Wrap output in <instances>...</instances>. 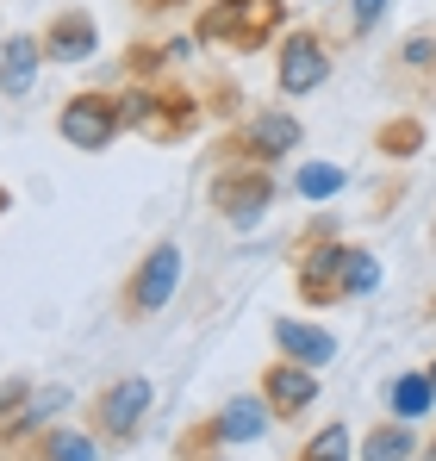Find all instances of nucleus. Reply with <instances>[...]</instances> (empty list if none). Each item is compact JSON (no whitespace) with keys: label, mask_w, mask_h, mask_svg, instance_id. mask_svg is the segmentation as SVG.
I'll use <instances>...</instances> for the list:
<instances>
[{"label":"nucleus","mask_w":436,"mask_h":461,"mask_svg":"<svg viewBox=\"0 0 436 461\" xmlns=\"http://www.w3.org/2000/svg\"><path fill=\"white\" fill-rule=\"evenodd\" d=\"M200 100H206V113H213V119H231V125L243 119V87H237L231 76H206Z\"/></svg>","instance_id":"obj_25"},{"label":"nucleus","mask_w":436,"mask_h":461,"mask_svg":"<svg viewBox=\"0 0 436 461\" xmlns=\"http://www.w3.org/2000/svg\"><path fill=\"white\" fill-rule=\"evenodd\" d=\"M293 461H350V424H324L318 437H305Z\"/></svg>","instance_id":"obj_24"},{"label":"nucleus","mask_w":436,"mask_h":461,"mask_svg":"<svg viewBox=\"0 0 436 461\" xmlns=\"http://www.w3.org/2000/svg\"><path fill=\"white\" fill-rule=\"evenodd\" d=\"M57 131H63V144L81 156H100L113 150L119 138H125V100L113 94V87H81L63 100V113H57Z\"/></svg>","instance_id":"obj_7"},{"label":"nucleus","mask_w":436,"mask_h":461,"mask_svg":"<svg viewBox=\"0 0 436 461\" xmlns=\"http://www.w3.org/2000/svg\"><path fill=\"white\" fill-rule=\"evenodd\" d=\"M380 13H386V0H350V25H343V32H350V38H368V32L380 25Z\"/></svg>","instance_id":"obj_27"},{"label":"nucleus","mask_w":436,"mask_h":461,"mask_svg":"<svg viewBox=\"0 0 436 461\" xmlns=\"http://www.w3.org/2000/svg\"><path fill=\"white\" fill-rule=\"evenodd\" d=\"M424 375H431V386H436V362H431V368H424Z\"/></svg>","instance_id":"obj_32"},{"label":"nucleus","mask_w":436,"mask_h":461,"mask_svg":"<svg viewBox=\"0 0 436 461\" xmlns=\"http://www.w3.org/2000/svg\"><path fill=\"white\" fill-rule=\"evenodd\" d=\"M168 461H224V437H218V424H213V418L181 424V437H175Z\"/></svg>","instance_id":"obj_20"},{"label":"nucleus","mask_w":436,"mask_h":461,"mask_svg":"<svg viewBox=\"0 0 436 461\" xmlns=\"http://www.w3.org/2000/svg\"><path fill=\"white\" fill-rule=\"evenodd\" d=\"M0 50H6V38H0Z\"/></svg>","instance_id":"obj_35"},{"label":"nucleus","mask_w":436,"mask_h":461,"mask_svg":"<svg viewBox=\"0 0 436 461\" xmlns=\"http://www.w3.org/2000/svg\"><path fill=\"white\" fill-rule=\"evenodd\" d=\"M256 393H262V405H268V418H275V424H299V418L318 405V368L275 356V362L256 375Z\"/></svg>","instance_id":"obj_11"},{"label":"nucleus","mask_w":436,"mask_h":461,"mask_svg":"<svg viewBox=\"0 0 436 461\" xmlns=\"http://www.w3.org/2000/svg\"><path fill=\"white\" fill-rule=\"evenodd\" d=\"M343 168L337 162H305L299 175H293V187H299V200H331V194H343Z\"/></svg>","instance_id":"obj_23"},{"label":"nucleus","mask_w":436,"mask_h":461,"mask_svg":"<svg viewBox=\"0 0 436 461\" xmlns=\"http://www.w3.org/2000/svg\"><path fill=\"white\" fill-rule=\"evenodd\" d=\"M218 437H224V449H237V443H256L275 418H268V405H262V393H237V399H224L213 411Z\"/></svg>","instance_id":"obj_15"},{"label":"nucleus","mask_w":436,"mask_h":461,"mask_svg":"<svg viewBox=\"0 0 436 461\" xmlns=\"http://www.w3.org/2000/svg\"><path fill=\"white\" fill-rule=\"evenodd\" d=\"M275 349L287 362H305V368H324L337 356V337L324 324H299V318H275Z\"/></svg>","instance_id":"obj_14"},{"label":"nucleus","mask_w":436,"mask_h":461,"mask_svg":"<svg viewBox=\"0 0 436 461\" xmlns=\"http://www.w3.org/2000/svg\"><path fill=\"white\" fill-rule=\"evenodd\" d=\"M25 399H32V381H25V375H13V381H0V424H6V418H13V411H19Z\"/></svg>","instance_id":"obj_28"},{"label":"nucleus","mask_w":436,"mask_h":461,"mask_svg":"<svg viewBox=\"0 0 436 461\" xmlns=\"http://www.w3.org/2000/svg\"><path fill=\"white\" fill-rule=\"evenodd\" d=\"M6 206H13V187H6V181H0V219H6Z\"/></svg>","instance_id":"obj_30"},{"label":"nucleus","mask_w":436,"mask_h":461,"mask_svg":"<svg viewBox=\"0 0 436 461\" xmlns=\"http://www.w3.org/2000/svg\"><path fill=\"white\" fill-rule=\"evenodd\" d=\"M63 405H69L63 386H32V399L0 424V449H13V443H25V437H44V418H57Z\"/></svg>","instance_id":"obj_16"},{"label":"nucleus","mask_w":436,"mask_h":461,"mask_svg":"<svg viewBox=\"0 0 436 461\" xmlns=\"http://www.w3.org/2000/svg\"><path fill=\"white\" fill-rule=\"evenodd\" d=\"M175 50H181V44H150V38H138V44L125 50V76L132 81H162L168 63H175Z\"/></svg>","instance_id":"obj_22"},{"label":"nucleus","mask_w":436,"mask_h":461,"mask_svg":"<svg viewBox=\"0 0 436 461\" xmlns=\"http://www.w3.org/2000/svg\"><path fill=\"white\" fill-rule=\"evenodd\" d=\"M431 243H436V219H431Z\"/></svg>","instance_id":"obj_34"},{"label":"nucleus","mask_w":436,"mask_h":461,"mask_svg":"<svg viewBox=\"0 0 436 461\" xmlns=\"http://www.w3.org/2000/svg\"><path fill=\"white\" fill-rule=\"evenodd\" d=\"M287 32V0H206L194 13V44L206 50H268Z\"/></svg>","instance_id":"obj_3"},{"label":"nucleus","mask_w":436,"mask_h":461,"mask_svg":"<svg viewBox=\"0 0 436 461\" xmlns=\"http://www.w3.org/2000/svg\"><path fill=\"white\" fill-rule=\"evenodd\" d=\"M424 461H436V437H431V449H424Z\"/></svg>","instance_id":"obj_31"},{"label":"nucleus","mask_w":436,"mask_h":461,"mask_svg":"<svg viewBox=\"0 0 436 461\" xmlns=\"http://www.w3.org/2000/svg\"><path fill=\"white\" fill-rule=\"evenodd\" d=\"M299 144H305V125L293 119L287 106H262V113H243L206 156H213V162H262V168H275V162H287Z\"/></svg>","instance_id":"obj_4"},{"label":"nucleus","mask_w":436,"mask_h":461,"mask_svg":"<svg viewBox=\"0 0 436 461\" xmlns=\"http://www.w3.org/2000/svg\"><path fill=\"white\" fill-rule=\"evenodd\" d=\"M32 461H44V456H32Z\"/></svg>","instance_id":"obj_36"},{"label":"nucleus","mask_w":436,"mask_h":461,"mask_svg":"<svg viewBox=\"0 0 436 461\" xmlns=\"http://www.w3.org/2000/svg\"><path fill=\"white\" fill-rule=\"evenodd\" d=\"M412 449H418L412 424H405V418H380V424H368V437H362L356 456L362 461H412Z\"/></svg>","instance_id":"obj_19"},{"label":"nucleus","mask_w":436,"mask_h":461,"mask_svg":"<svg viewBox=\"0 0 436 461\" xmlns=\"http://www.w3.org/2000/svg\"><path fill=\"white\" fill-rule=\"evenodd\" d=\"M380 76H386L393 94H412V100H431L436 106V19L418 25V32H405V38L386 50Z\"/></svg>","instance_id":"obj_10"},{"label":"nucleus","mask_w":436,"mask_h":461,"mask_svg":"<svg viewBox=\"0 0 436 461\" xmlns=\"http://www.w3.org/2000/svg\"><path fill=\"white\" fill-rule=\"evenodd\" d=\"M424 138H431V125H424L418 113H393V119H380V125H374V138H368V144L386 156V162H412V156L424 150Z\"/></svg>","instance_id":"obj_17"},{"label":"nucleus","mask_w":436,"mask_h":461,"mask_svg":"<svg viewBox=\"0 0 436 461\" xmlns=\"http://www.w3.org/2000/svg\"><path fill=\"white\" fill-rule=\"evenodd\" d=\"M350 256L356 243L343 237L337 219H312V225L293 237V294L305 306H343V275H350Z\"/></svg>","instance_id":"obj_2"},{"label":"nucleus","mask_w":436,"mask_h":461,"mask_svg":"<svg viewBox=\"0 0 436 461\" xmlns=\"http://www.w3.org/2000/svg\"><path fill=\"white\" fill-rule=\"evenodd\" d=\"M374 287H380V262H374V249H362V243H356L350 275H343V294H350V300H368Z\"/></svg>","instance_id":"obj_26"},{"label":"nucleus","mask_w":436,"mask_h":461,"mask_svg":"<svg viewBox=\"0 0 436 461\" xmlns=\"http://www.w3.org/2000/svg\"><path fill=\"white\" fill-rule=\"evenodd\" d=\"M206 206H213L224 225H237V230L262 225L268 206H275V168H262V162H213Z\"/></svg>","instance_id":"obj_5"},{"label":"nucleus","mask_w":436,"mask_h":461,"mask_svg":"<svg viewBox=\"0 0 436 461\" xmlns=\"http://www.w3.org/2000/svg\"><path fill=\"white\" fill-rule=\"evenodd\" d=\"M38 44H44V63H87V57L100 50V25H94L87 6H57V13L44 19Z\"/></svg>","instance_id":"obj_12"},{"label":"nucleus","mask_w":436,"mask_h":461,"mask_svg":"<svg viewBox=\"0 0 436 461\" xmlns=\"http://www.w3.org/2000/svg\"><path fill=\"white\" fill-rule=\"evenodd\" d=\"M431 405H436V386H431L424 368H405V375H393V381H386V411H393V418H405V424H412V418H424Z\"/></svg>","instance_id":"obj_18"},{"label":"nucleus","mask_w":436,"mask_h":461,"mask_svg":"<svg viewBox=\"0 0 436 461\" xmlns=\"http://www.w3.org/2000/svg\"><path fill=\"white\" fill-rule=\"evenodd\" d=\"M331 63H337V50H331L324 25H287L281 44H275V87L299 100V94L331 81Z\"/></svg>","instance_id":"obj_9"},{"label":"nucleus","mask_w":436,"mask_h":461,"mask_svg":"<svg viewBox=\"0 0 436 461\" xmlns=\"http://www.w3.org/2000/svg\"><path fill=\"white\" fill-rule=\"evenodd\" d=\"M175 287H181V243L162 237V243H150L144 256L125 268V281H119V318L125 324L156 318V312L175 300Z\"/></svg>","instance_id":"obj_6"},{"label":"nucleus","mask_w":436,"mask_h":461,"mask_svg":"<svg viewBox=\"0 0 436 461\" xmlns=\"http://www.w3.org/2000/svg\"><path fill=\"white\" fill-rule=\"evenodd\" d=\"M32 456H44V461H94L100 456V437H94V430H44Z\"/></svg>","instance_id":"obj_21"},{"label":"nucleus","mask_w":436,"mask_h":461,"mask_svg":"<svg viewBox=\"0 0 436 461\" xmlns=\"http://www.w3.org/2000/svg\"><path fill=\"white\" fill-rule=\"evenodd\" d=\"M125 131L132 138H144L156 150H168V144H187L194 131H200V119H206V100H200V87H187V81H132L125 94Z\"/></svg>","instance_id":"obj_1"},{"label":"nucleus","mask_w":436,"mask_h":461,"mask_svg":"<svg viewBox=\"0 0 436 461\" xmlns=\"http://www.w3.org/2000/svg\"><path fill=\"white\" fill-rule=\"evenodd\" d=\"M187 0H132V13L138 19H162V13H181Z\"/></svg>","instance_id":"obj_29"},{"label":"nucleus","mask_w":436,"mask_h":461,"mask_svg":"<svg viewBox=\"0 0 436 461\" xmlns=\"http://www.w3.org/2000/svg\"><path fill=\"white\" fill-rule=\"evenodd\" d=\"M150 405H156V386L144 375H125V381H106L87 399V430L106 443V449H132L138 430H144Z\"/></svg>","instance_id":"obj_8"},{"label":"nucleus","mask_w":436,"mask_h":461,"mask_svg":"<svg viewBox=\"0 0 436 461\" xmlns=\"http://www.w3.org/2000/svg\"><path fill=\"white\" fill-rule=\"evenodd\" d=\"M424 318H436V300H431V312H424Z\"/></svg>","instance_id":"obj_33"},{"label":"nucleus","mask_w":436,"mask_h":461,"mask_svg":"<svg viewBox=\"0 0 436 461\" xmlns=\"http://www.w3.org/2000/svg\"><path fill=\"white\" fill-rule=\"evenodd\" d=\"M38 69H44V44H38L32 32L6 38V50H0V94H6V100H25V94L38 87Z\"/></svg>","instance_id":"obj_13"}]
</instances>
